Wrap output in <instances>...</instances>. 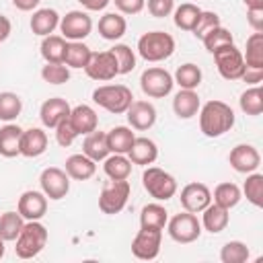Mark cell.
<instances>
[{"label": "cell", "instance_id": "6da1fadb", "mask_svg": "<svg viewBox=\"0 0 263 263\" xmlns=\"http://www.w3.org/2000/svg\"><path fill=\"white\" fill-rule=\"evenodd\" d=\"M199 129L205 138H220L226 132L232 129L236 117L230 105H226L224 101L212 99L205 105L199 107Z\"/></svg>", "mask_w": 263, "mask_h": 263}, {"label": "cell", "instance_id": "7a4b0ae2", "mask_svg": "<svg viewBox=\"0 0 263 263\" xmlns=\"http://www.w3.org/2000/svg\"><path fill=\"white\" fill-rule=\"evenodd\" d=\"M175 51V39L166 31H148L138 39V53L146 62H164Z\"/></svg>", "mask_w": 263, "mask_h": 263}, {"label": "cell", "instance_id": "3957f363", "mask_svg": "<svg viewBox=\"0 0 263 263\" xmlns=\"http://www.w3.org/2000/svg\"><path fill=\"white\" fill-rule=\"evenodd\" d=\"M14 242V253L18 259H33L47 245V228L39 220H25V226Z\"/></svg>", "mask_w": 263, "mask_h": 263}, {"label": "cell", "instance_id": "277c9868", "mask_svg": "<svg viewBox=\"0 0 263 263\" xmlns=\"http://www.w3.org/2000/svg\"><path fill=\"white\" fill-rule=\"evenodd\" d=\"M92 101L113 115H121L134 101L132 90L125 84H103L92 90Z\"/></svg>", "mask_w": 263, "mask_h": 263}, {"label": "cell", "instance_id": "5b68a950", "mask_svg": "<svg viewBox=\"0 0 263 263\" xmlns=\"http://www.w3.org/2000/svg\"><path fill=\"white\" fill-rule=\"evenodd\" d=\"M142 185L156 201H166L177 193V179L158 166H148L142 173Z\"/></svg>", "mask_w": 263, "mask_h": 263}, {"label": "cell", "instance_id": "8992f818", "mask_svg": "<svg viewBox=\"0 0 263 263\" xmlns=\"http://www.w3.org/2000/svg\"><path fill=\"white\" fill-rule=\"evenodd\" d=\"M173 86H175L173 74L160 66L146 68L140 76V88L150 99H164L166 95H171Z\"/></svg>", "mask_w": 263, "mask_h": 263}, {"label": "cell", "instance_id": "52a82bcc", "mask_svg": "<svg viewBox=\"0 0 263 263\" xmlns=\"http://www.w3.org/2000/svg\"><path fill=\"white\" fill-rule=\"evenodd\" d=\"M129 193H132V185H129L127 179H121V181L111 179L99 195V210L103 214H109V216L119 214L125 208V203L129 199Z\"/></svg>", "mask_w": 263, "mask_h": 263}, {"label": "cell", "instance_id": "ba28073f", "mask_svg": "<svg viewBox=\"0 0 263 263\" xmlns=\"http://www.w3.org/2000/svg\"><path fill=\"white\" fill-rule=\"evenodd\" d=\"M166 228H168V236H171L175 242H181V245L195 242V240L201 236V222H199L197 216L191 214V212L175 214V216L166 222Z\"/></svg>", "mask_w": 263, "mask_h": 263}, {"label": "cell", "instance_id": "9c48e42d", "mask_svg": "<svg viewBox=\"0 0 263 263\" xmlns=\"http://www.w3.org/2000/svg\"><path fill=\"white\" fill-rule=\"evenodd\" d=\"M212 55H214L216 68H218L222 78H226V80H240V76L245 72V60H242V51L234 43H228V45L216 49Z\"/></svg>", "mask_w": 263, "mask_h": 263}, {"label": "cell", "instance_id": "30bf717a", "mask_svg": "<svg viewBox=\"0 0 263 263\" xmlns=\"http://www.w3.org/2000/svg\"><path fill=\"white\" fill-rule=\"evenodd\" d=\"M60 31L66 41H82L92 31V18L84 10H70L60 16Z\"/></svg>", "mask_w": 263, "mask_h": 263}, {"label": "cell", "instance_id": "8fae6325", "mask_svg": "<svg viewBox=\"0 0 263 263\" xmlns=\"http://www.w3.org/2000/svg\"><path fill=\"white\" fill-rule=\"evenodd\" d=\"M39 185H41V191L45 193L47 199H64L70 191V177L64 168H58V166H47L41 171L39 175Z\"/></svg>", "mask_w": 263, "mask_h": 263}, {"label": "cell", "instance_id": "7c38bea8", "mask_svg": "<svg viewBox=\"0 0 263 263\" xmlns=\"http://www.w3.org/2000/svg\"><path fill=\"white\" fill-rule=\"evenodd\" d=\"M160 242H162L160 228H140L132 240V253L136 259L152 261L160 253Z\"/></svg>", "mask_w": 263, "mask_h": 263}, {"label": "cell", "instance_id": "4fadbf2b", "mask_svg": "<svg viewBox=\"0 0 263 263\" xmlns=\"http://www.w3.org/2000/svg\"><path fill=\"white\" fill-rule=\"evenodd\" d=\"M86 76L92 78V80H101V82H107V80H113L115 76H119V68H117V60L115 55L111 53V49L107 51H92L86 68H84Z\"/></svg>", "mask_w": 263, "mask_h": 263}, {"label": "cell", "instance_id": "5bb4252c", "mask_svg": "<svg viewBox=\"0 0 263 263\" xmlns=\"http://www.w3.org/2000/svg\"><path fill=\"white\" fill-rule=\"evenodd\" d=\"M228 162L236 173L249 175L253 171L259 168L261 164V154L253 144H236L230 154H228Z\"/></svg>", "mask_w": 263, "mask_h": 263}, {"label": "cell", "instance_id": "9a60e30c", "mask_svg": "<svg viewBox=\"0 0 263 263\" xmlns=\"http://www.w3.org/2000/svg\"><path fill=\"white\" fill-rule=\"evenodd\" d=\"M179 199H181V205H183L185 212L199 214L201 210H205L212 203V191L203 183H187L181 189Z\"/></svg>", "mask_w": 263, "mask_h": 263}, {"label": "cell", "instance_id": "2e32d148", "mask_svg": "<svg viewBox=\"0 0 263 263\" xmlns=\"http://www.w3.org/2000/svg\"><path fill=\"white\" fill-rule=\"evenodd\" d=\"M125 117L132 129L146 132L156 123V107L150 101H132L125 111Z\"/></svg>", "mask_w": 263, "mask_h": 263}, {"label": "cell", "instance_id": "e0dca14e", "mask_svg": "<svg viewBox=\"0 0 263 263\" xmlns=\"http://www.w3.org/2000/svg\"><path fill=\"white\" fill-rule=\"evenodd\" d=\"M16 212L25 218V220H41L47 212V197L43 191H35L29 189L18 197V205Z\"/></svg>", "mask_w": 263, "mask_h": 263}, {"label": "cell", "instance_id": "ac0fdd59", "mask_svg": "<svg viewBox=\"0 0 263 263\" xmlns=\"http://www.w3.org/2000/svg\"><path fill=\"white\" fill-rule=\"evenodd\" d=\"M70 105L66 99L62 97H51L47 101L41 103V109H39V119L43 123V127H49L53 129L62 119H66L70 115Z\"/></svg>", "mask_w": 263, "mask_h": 263}, {"label": "cell", "instance_id": "d6986e66", "mask_svg": "<svg viewBox=\"0 0 263 263\" xmlns=\"http://www.w3.org/2000/svg\"><path fill=\"white\" fill-rule=\"evenodd\" d=\"M70 123L78 132V136H86L99 127V115L90 105H76L70 109Z\"/></svg>", "mask_w": 263, "mask_h": 263}, {"label": "cell", "instance_id": "ffe728a7", "mask_svg": "<svg viewBox=\"0 0 263 263\" xmlns=\"http://www.w3.org/2000/svg\"><path fill=\"white\" fill-rule=\"evenodd\" d=\"M47 150V134L41 127H29L23 129L21 138V156L25 158H37Z\"/></svg>", "mask_w": 263, "mask_h": 263}, {"label": "cell", "instance_id": "44dd1931", "mask_svg": "<svg viewBox=\"0 0 263 263\" xmlns=\"http://www.w3.org/2000/svg\"><path fill=\"white\" fill-rule=\"evenodd\" d=\"M127 158L132 160V164H140V166H148L158 158V146L154 140L144 138V136H136L132 148L127 150Z\"/></svg>", "mask_w": 263, "mask_h": 263}, {"label": "cell", "instance_id": "7402d4cb", "mask_svg": "<svg viewBox=\"0 0 263 263\" xmlns=\"http://www.w3.org/2000/svg\"><path fill=\"white\" fill-rule=\"evenodd\" d=\"M58 25H60V14L53 8H37L29 23L33 35H39V37L51 35L58 29Z\"/></svg>", "mask_w": 263, "mask_h": 263}, {"label": "cell", "instance_id": "603a6c76", "mask_svg": "<svg viewBox=\"0 0 263 263\" xmlns=\"http://www.w3.org/2000/svg\"><path fill=\"white\" fill-rule=\"evenodd\" d=\"M127 31V21L121 16V12H105L99 18V35L107 41H117L125 35Z\"/></svg>", "mask_w": 263, "mask_h": 263}, {"label": "cell", "instance_id": "cb8c5ba5", "mask_svg": "<svg viewBox=\"0 0 263 263\" xmlns=\"http://www.w3.org/2000/svg\"><path fill=\"white\" fill-rule=\"evenodd\" d=\"M201 107V101H199V95L195 90H187V88H181L175 99H173V111L179 119H191L197 115Z\"/></svg>", "mask_w": 263, "mask_h": 263}, {"label": "cell", "instance_id": "d4e9b609", "mask_svg": "<svg viewBox=\"0 0 263 263\" xmlns=\"http://www.w3.org/2000/svg\"><path fill=\"white\" fill-rule=\"evenodd\" d=\"M70 179L74 181H88L97 173V162L86 154H72L66 158V168Z\"/></svg>", "mask_w": 263, "mask_h": 263}, {"label": "cell", "instance_id": "484cf974", "mask_svg": "<svg viewBox=\"0 0 263 263\" xmlns=\"http://www.w3.org/2000/svg\"><path fill=\"white\" fill-rule=\"evenodd\" d=\"M228 212L230 210H226V208H222V205L212 201L205 210H201V228H205L212 234L222 232L230 222V214Z\"/></svg>", "mask_w": 263, "mask_h": 263}, {"label": "cell", "instance_id": "4316f807", "mask_svg": "<svg viewBox=\"0 0 263 263\" xmlns=\"http://www.w3.org/2000/svg\"><path fill=\"white\" fill-rule=\"evenodd\" d=\"M21 138H23V127L16 123H6L0 127V156L4 158H14L21 154Z\"/></svg>", "mask_w": 263, "mask_h": 263}, {"label": "cell", "instance_id": "83f0119b", "mask_svg": "<svg viewBox=\"0 0 263 263\" xmlns=\"http://www.w3.org/2000/svg\"><path fill=\"white\" fill-rule=\"evenodd\" d=\"M82 154H86L88 158H92L95 162H101L105 160L111 150H109V144H107V132H90L84 136V142H82Z\"/></svg>", "mask_w": 263, "mask_h": 263}, {"label": "cell", "instance_id": "f1b7e54d", "mask_svg": "<svg viewBox=\"0 0 263 263\" xmlns=\"http://www.w3.org/2000/svg\"><path fill=\"white\" fill-rule=\"evenodd\" d=\"M134 140H136V134L127 125H115L107 132V144L113 154H127Z\"/></svg>", "mask_w": 263, "mask_h": 263}, {"label": "cell", "instance_id": "f546056e", "mask_svg": "<svg viewBox=\"0 0 263 263\" xmlns=\"http://www.w3.org/2000/svg\"><path fill=\"white\" fill-rule=\"evenodd\" d=\"M103 171L109 179L113 181H121V179H127L132 175V160L127 158V154H109L105 160H103Z\"/></svg>", "mask_w": 263, "mask_h": 263}, {"label": "cell", "instance_id": "4dcf8cb0", "mask_svg": "<svg viewBox=\"0 0 263 263\" xmlns=\"http://www.w3.org/2000/svg\"><path fill=\"white\" fill-rule=\"evenodd\" d=\"M90 55H92V49L86 43H82V41H68L66 53H64V64L68 68H76V70L82 68L84 70L88 60H90Z\"/></svg>", "mask_w": 263, "mask_h": 263}, {"label": "cell", "instance_id": "1f68e13d", "mask_svg": "<svg viewBox=\"0 0 263 263\" xmlns=\"http://www.w3.org/2000/svg\"><path fill=\"white\" fill-rule=\"evenodd\" d=\"M68 41L62 35H47L41 41V55L47 64H64V53H66Z\"/></svg>", "mask_w": 263, "mask_h": 263}, {"label": "cell", "instance_id": "d6a6232c", "mask_svg": "<svg viewBox=\"0 0 263 263\" xmlns=\"http://www.w3.org/2000/svg\"><path fill=\"white\" fill-rule=\"evenodd\" d=\"M168 222V212L160 203H146L140 212V228H164Z\"/></svg>", "mask_w": 263, "mask_h": 263}, {"label": "cell", "instance_id": "836d02e7", "mask_svg": "<svg viewBox=\"0 0 263 263\" xmlns=\"http://www.w3.org/2000/svg\"><path fill=\"white\" fill-rule=\"evenodd\" d=\"M199 16H201V8L197 4H191V2H185V4H181L173 10L175 27L181 29V31H193Z\"/></svg>", "mask_w": 263, "mask_h": 263}, {"label": "cell", "instance_id": "e575fe53", "mask_svg": "<svg viewBox=\"0 0 263 263\" xmlns=\"http://www.w3.org/2000/svg\"><path fill=\"white\" fill-rule=\"evenodd\" d=\"M201 78H203L201 68L195 66V64H191V62L181 64V66L177 68L175 76H173L175 84H179V88H187V90H195V88L201 84Z\"/></svg>", "mask_w": 263, "mask_h": 263}, {"label": "cell", "instance_id": "d590c367", "mask_svg": "<svg viewBox=\"0 0 263 263\" xmlns=\"http://www.w3.org/2000/svg\"><path fill=\"white\" fill-rule=\"evenodd\" d=\"M240 197H242L240 187H238L236 183L226 181V183H220V185L214 189L212 201L218 203V205H222V208H226V210H232L234 205H238Z\"/></svg>", "mask_w": 263, "mask_h": 263}, {"label": "cell", "instance_id": "8d00e7d4", "mask_svg": "<svg viewBox=\"0 0 263 263\" xmlns=\"http://www.w3.org/2000/svg\"><path fill=\"white\" fill-rule=\"evenodd\" d=\"M238 105H240V111L245 115H251V117H257L263 113V90L259 84L247 88L240 99H238Z\"/></svg>", "mask_w": 263, "mask_h": 263}, {"label": "cell", "instance_id": "74e56055", "mask_svg": "<svg viewBox=\"0 0 263 263\" xmlns=\"http://www.w3.org/2000/svg\"><path fill=\"white\" fill-rule=\"evenodd\" d=\"M23 226H25V218L18 212L0 214V238H4V242L16 240V236L23 230Z\"/></svg>", "mask_w": 263, "mask_h": 263}, {"label": "cell", "instance_id": "f35d334b", "mask_svg": "<svg viewBox=\"0 0 263 263\" xmlns=\"http://www.w3.org/2000/svg\"><path fill=\"white\" fill-rule=\"evenodd\" d=\"M23 111V101L16 92H10V90H4L0 92V121H14Z\"/></svg>", "mask_w": 263, "mask_h": 263}, {"label": "cell", "instance_id": "ab89813d", "mask_svg": "<svg viewBox=\"0 0 263 263\" xmlns=\"http://www.w3.org/2000/svg\"><path fill=\"white\" fill-rule=\"evenodd\" d=\"M245 66L249 68H263V33H253L247 39V49L242 53Z\"/></svg>", "mask_w": 263, "mask_h": 263}, {"label": "cell", "instance_id": "60d3db41", "mask_svg": "<svg viewBox=\"0 0 263 263\" xmlns=\"http://www.w3.org/2000/svg\"><path fill=\"white\" fill-rule=\"evenodd\" d=\"M240 191L245 193V197H247L249 203H253L255 208H261L263 205V175L257 173V171L249 173Z\"/></svg>", "mask_w": 263, "mask_h": 263}, {"label": "cell", "instance_id": "b9f144b4", "mask_svg": "<svg viewBox=\"0 0 263 263\" xmlns=\"http://www.w3.org/2000/svg\"><path fill=\"white\" fill-rule=\"evenodd\" d=\"M201 43H203V47H205L210 53H214L216 49H220V47H224V45H228V43H234V37H232V33H230L226 27L218 25V27H214L212 31H208V33L201 37Z\"/></svg>", "mask_w": 263, "mask_h": 263}, {"label": "cell", "instance_id": "7bdbcfd3", "mask_svg": "<svg viewBox=\"0 0 263 263\" xmlns=\"http://www.w3.org/2000/svg\"><path fill=\"white\" fill-rule=\"evenodd\" d=\"M249 257H251V251L242 240H228L220 251L222 263H245Z\"/></svg>", "mask_w": 263, "mask_h": 263}, {"label": "cell", "instance_id": "ee69618b", "mask_svg": "<svg viewBox=\"0 0 263 263\" xmlns=\"http://www.w3.org/2000/svg\"><path fill=\"white\" fill-rule=\"evenodd\" d=\"M111 53L115 55L117 60V68H119V74H129L134 68H136V53L129 45L125 43H115L111 47Z\"/></svg>", "mask_w": 263, "mask_h": 263}, {"label": "cell", "instance_id": "f6af8a7d", "mask_svg": "<svg viewBox=\"0 0 263 263\" xmlns=\"http://www.w3.org/2000/svg\"><path fill=\"white\" fill-rule=\"evenodd\" d=\"M41 78L47 84H64L70 80V68L66 64H45L41 68Z\"/></svg>", "mask_w": 263, "mask_h": 263}, {"label": "cell", "instance_id": "bcb514c9", "mask_svg": "<svg viewBox=\"0 0 263 263\" xmlns=\"http://www.w3.org/2000/svg\"><path fill=\"white\" fill-rule=\"evenodd\" d=\"M53 129H55V142H58L60 146H64V148L72 146V142L78 138V132H76L74 125L70 123V117L62 119Z\"/></svg>", "mask_w": 263, "mask_h": 263}, {"label": "cell", "instance_id": "7dc6e473", "mask_svg": "<svg viewBox=\"0 0 263 263\" xmlns=\"http://www.w3.org/2000/svg\"><path fill=\"white\" fill-rule=\"evenodd\" d=\"M218 25H222L220 23V16L216 14V12H212V10H201V16H199V21H197V25L193 27V35L197 37V39H201L208 31H212L214 27H218Z\"/></svg>", "mask_w": 263, "mask_h": 263}, {"label": "cell", "instance_id": "c3c4849f", "mask_svg": "<svg viewBox=\"0 0 263 263\" xmlns=\"http://www.w3.org/2000/svg\"><path fill=\"white\" fill-rule=\"evenodd\" d=\"M148 12L156 18H164L175 10V0H146Z\"/></svg>", "mask_w": 263, "mask_h": 263}, {"label": "cell", "instance_id": "681fc988", "mask_svg": "<svg viewBox=\"0 0 263 263\" xmlns=\"http://www.w3.org/2000/svg\"><path fill=\"white\" fill-rule=\"evenodd\" d=\"M111 2H115V8L121 14H138L146 6V0H111Z\"/></svg>", "mask_w": 263, "mask_h": 263}, {"label": "cell", "instance_id": "f907efd6", "mask_svg": "<svg viewBox=\"0 0 263 263\" xmlns=\"http://www.w3.org/2000/svg\"><path fill=\"white\" fill-rule=\"evenodd\" d=\"M247 23L255 33H263V8H247Z\"/></svg>", "mask_w": 263, "mask_h": 263}, {"label": "cell", "instance_id": "816d5d0a", "mask_svg": "<svg viewBox=\"0 0 263 263\" xmlns=\"http://www.w3.org/2000/svg\"><path fill=\"white\" fill-rule=\"evenodd\" d=\"M240 80H245L247 84H253V86L259 84L263 80V68H249V66H245V72H242Z\"/></svg>", "mask_w": 263, "mask_h": 263}, {"label": "cell", "instance_id": "f5cc1de1", "mask_svg": "<svg viewBox=\"0 0 263 263\" xmlns=\"http://www.w3.org/2000/svg\"><path fill=\"white\" fill-rule=\"evenodd\" d=\"M86 10H92V12H99V10H105L107 8V4L111 2V0H78Z\"/></svg>", "mask_w": 263, "mask_h": 263}, {"label": "cell", "instance_id": "db71d44e", "mask_svg": "<svg viewBox=\"0 0 263 263\" xmlns=\"http://www.w3.org/2000/svg\"><path fill=\"white\" fill-rule=\"evenodd\" d=\"M39 2H41V0H12L14 8H18V10H23V12L35 10V8L39 6Z\"/></svg>", "mask_w": 263, "mask_h": 263}, {"label": "cell", "instance_id": "11a10c76", "mask_svg": "<svg viewBox=\"0 0 263 263\" xmlns=\"http://www.w3.org/2000/svg\"><path fill=\"white\" fill-rule=\"evenodd\" d=\"M10 21L4 16V14H0V43L2 41H6L8 39V35H10Z\"/></svg>", "mask_w": 263, "mask_h": 263}, {"label": "cell", "instance_id": "9f6ffc18", "mask_svg": "<svg viewBox=\"0 0 263 263\" xmlns=\"http://www.w3.org/2000/svg\"><path fill=\"white\" fill-rule=\"evenodd\" d=\"M247 8H263V0H242Z\"/></svg>", "mask_w": 263, "mask_h": 263}, {"label": "cell", "instance_id": "6f0895ef", "mask_svg": "<svg viewBox=\"0 0 263 263\" xmlns=\"http://www.w3.org/2000/svg\"><path fill=\"white\" fill-rule=\"evenodd\" d=\"M4 251H6V247H4V238H0V259L4 257Z\"/></svg>", "mask_w": 263, "mask_h": 263}]
</instances>
